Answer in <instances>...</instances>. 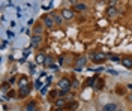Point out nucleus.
Instances as JSON below:
<instances>
[{
    "instance_id": "obj_17",
    "label": "nucleus",
    "mask_w": 132,
    "mask_h": 111,
    "mask_svg": "<svg viewBox=\"0 0 132 111\" xmlns=\"http://www.w3.org/2000/svg\"><path fill=\"white\" fill-rule=\"evenodd\" d=\"M77 107H78V104L77 102H72V104L69 102V108H71V110H77Z\"/></svg>"
},
{
    "instance_id": "obj_4",
    "label": "nucleus",
    "mask_w": 132,
    "mask_h": 111,
    "mask_svg": "<svg viewBox=\"0 0 132 111\" xmlns=\"http://www.w3.org/2000/svg\"><path fill=\"white\" fill-rule=\"evenodd\" d=\"M62 15H63L65 20H71V18H74L75 14L71 11V9H63V11H62Z\"/></svg>"
},
{
    "instance_id": "obj_10",
    "label": "nucleus",
    "mask_w": 132,
    "mask_h": 111,
    "mask_svg": "<svg viewBox=\"0 0 132 111\" xmlns=\"http://www.w3.org/2000/svg\"><path fill=\"white\" fill-rule=\"evenodd\" d=\"M18 86L20 87H26V86H29V80H27V77H21L20 80H18Z\"/></svg>"
},
{
    "instance_id": "obj_22",
    "label": "nucleus",
    "mask_w": 132,
    "mask_h": 111,
    "mask_svg": "<svg viewBox=\"0 0 132 111\" xmlns=\"http://www.w3.org/2000/svg\"><path fill=\"white\" fill-rule=\"evenodd\" d=\"M116 5V0H110V6H114Z\"/></svg>"
},
{
    "instance_id": "obj_13",
    "label": "nucleus",
    "mask_w": 132,
    "mask_h": 111,
    "mask_svg": "<svg viewBox=\"0 0 132 111\" xmlns=\"http://www.w3.org/2000/svg\"><path fill=\"white\" fill-rule=\"evenodd\" d=\"M45 60H47V57H45L44 54H38V56H36V63H39V65L45 63Z\"/></svg>"
},
{
    "instance_id": "obj_23",
    "label": "nucleus",
    "mask_w": 132,
    "mask_h": 111,
    "mask_svg": "<svg viewBox=\"0 0 132 111\" xmlns=\"http://www.w3.org/2000/svg\"><path fill=\"white\" fill-rule=\"evenodd\" d=\"M41 86H42L41 81H38V83H36V87H38V89H41Z\"/></svg>"
},
{
    "instance_id": "obj_19",
    "label": "nucleus",
    "mask_w": 132,
    "mask_h": 111,
    "mask_svg": "<svg viewBox=\"0 0 132 111\" xmlns=\"http://www.w3.org/2000/svg\"><path fill=\"white\" fill-rule=\"evenodd\" d=\"M107 24H108V23H107V21H104V20H101V21H99V27H105Z\"/></svg>"
},
{
    "instance_id": "obj_27",
    "label": "nucleus",
    "mask_w": 132,
    "mask_h": 111,
    "mask_svg": "<svg viewBox=\"0 0 132 111\" xmlns=\"http://www.w3.org/2000/svg\"><path fill=\"white\" fill-rule=\"evenodd\" d=\"M119 111H123V110H119Z\"/></svg>"
},
{
    "instance_id": "obj_9",
    "label": "nucleus",
    "mask_w": 132,
    "mask_h": 111,
    "mask_svg": "<svg viewBox=\"0 0 132 111\" xmlns=\"http://www.w3.org/2000/svg\"><path fill=\"white\" fill-rule=\"evenodd\" d=\"M86 62H87V59H86V57H80V59H78V62H77V71H80V69L86 65Z\"/></svg>"
},
{
    "instance_id": "obj_21",
    "label": "nucleus",
    "mask_w": 132,
    "mask_h": 111,
    "mask_svg": "<svg viewBox=\"0 0 132 111\" xmlns=\"http://www.w3.org/2000/svg\"><path fill=\"white\" fill-rule=\"evenodd\" d=\"M27 111H33V104H29L27 105Z\"/></svg>"
},
{
    "instance_id": "obj_15",
    "label": "nucleus",
    "mask_w": 132,
    "mask_h": 111,
    "mask_svg": "<svg viewBox=\"0 0 132 111\" xmlns=\"http://www.w3.org/2000/svg\"><path fill=\"white\" fill-rule=\"evenodd\" d=\"M86 9H87L86 3H77L75 5V11H86Z\"/></svg>"
},
{
    "instance_id": "obj_16",
    "label": "nucleus",
    "mask_w": 132,
    "mask_h": 111,
    "mask_svg": "<svg viewBox=\"0 0 132 111\" xmlns=\"http://www.w3.org/2000/svg\"><path fill=\"white\" fill-rule=\"evenodd\" d=\"M42 30H44L42 26H36L35 27V35H42Z\"/></svg>"
},
{
    "instance_id": "obj_2",
    "label": "nucleus",
    "mask_w": 132,
    "mask_h": 111,
    "mask_svg": "<svg viewBox=\"0 0 132 111\" xmlns=\"http://www.w3.org/2000/svg\"><path fill=\"white\" fill-rule=\"evenodd\" d=\"M54 24H56V20H54V17H53V14H50V15H45V17H44V26L45 27L51 29V27H54Z\"/></svg>"
},
{
    "instance_id": "obj_6",
    "label": "nucleus",
    "mask_w": 132,
    "mask_h": 111,
    "mask_svg": "<svg viewBox=\"0 0 132 111\" xmlns=\"http://www.w3.org/2000/svg\"><path fill=\"white\" fill-rule=\"evenodd\" d=\"M122 65H123L125 68L131 69L132 68V59L131 57H125V59H122Z\"/></svg>"
},
{
    "instance_id": "obj_1",
    "label": "nucleus",
    "mask_w": 132,
    "mask_h": 111,
    "mask_svg": "<svg viewBox=\"0 0 132 111\" xmlns=\"http://www.w3.org/2000/svg\"><path fill=\"white\" fill-rule=\"evenodd\" d=\"M71 89V81L68 80V78H62L60 81H59V90H62V92H68Z\"/></svg>"
},
{
    "instance_id": "obj_20",
    "label": "nucleus",
    "mask_w": 132,
    "mask_h": 111,
    "mask_svg": "<svg viewBox=\"0 0 132 111\" xmlns=\"http://www.w3.org/2000/svg\"><path fill=\"white\" fill-rule=\"evenodd\" d=\"M14 36H15V35H14V32H11V30H9V32H8V38L11 39V38H14Z\"/></svg>"
},
{
    "instance_id": "obj_14",
    "label": "nucleus",
    "mask_w": 132,
    "mask_h": 111,
    "mask_svg": "<svg viewBox=\"0 0 132 111\" xmlns=\"http://www.w3.org/2000/svg\"><path fill=\"white\" fill-rule=\"evenodd\" d=\"M65 105H66V101L63 99V98H60V99L56 101V107H57V108H63Z\"/></svg>"
},
{
    "instance_id": "obj_8",
    "label": "nucleus",
    "mask_w": 132,
    "mask_h": 111,
    "mask_svg": "<svg viewBox=\"0 0 132 111\" xmlns=\"http://www.w3.org/2000/svg\"><path fill=\"white\" fill-rule=\"evenodd\" d=\"M29 93H30V87H29V86L21 87V90H20V96H21V98H26Z\"/></svg>"
},
{
    "instance_id": "obj_12",
    "label": "nucleus",
    "mask_w": 132,
    "mask_h": 111,
    "mask_svg": "<svg viewBox=\"0 0 132 111\" xmlns=\"http://www.w3.org/2000/svg\"><path fill=\"white\" fill-rule=\"evenodd\" d=\"M41 41H42V35H35V38L32 39V45H35V47H36V45L41 42Z\"/></svg>"
},
{
    "instance_id": "obj_7",
    "label": "nucleus",
    "mask_w": 132,
    "mask_h": 111,
    "mask_svg": "<svg viewBox=\"0 0 132 111\" xmlns=\"http://www.w3.org/2000/svg\"><path fill=\"white\" fill-rule=\"evenodd\" d=\"M102 111H119V108H117V105L116 104H107L105 107H104V110Z\"/></svg>"
},
{
    "instance_id": "obj_26",
    "label": "nucleus",
    "mask_w": 132,
    "mask_h": 111,
    "mask_svg": "<svg viewBox=\"0 0 132 111\" xmlns=\"http://www.w3.org/2000/svg\"><path fill=\"white\" fill-rule=\"evenodd\" d=\"M57 111H65V110H63V108H59V110Z\"/></svg>"
},
{
    "instance_id": "obj_25",
    "label": "nucleus",
    "mask_w": 132,
    "mask_h": 111,
    "mask_svg": "<svg viewBox=\"0 0 132 111\" xmlns=\"http://www.w3.org/2000/svg\"><path fill=\"white\" fill-rule=\"evenodd\" d=\"M128 89H129V90H132V84H128Z\"/></svg>"
},
{
    "instance_id": "obj_18",
    "label": "nucleus",
    "mask_w": 132,
    "mask_h": 111,
    "mask_svg": "<svg viewBox=\"0 0 132 111\" xmlns=\"http://www.w3.org/2000/svg\"><path fill=\"white\" fill-rule=\"evenodd\" d=\"M110 57H111V60H113V62H122V60H120V57H119V56H113V54H111Z\"/></svg>"
},
{
    "instance_id": "obj_24",
    "label": "nucleus",
    "mask_w": 132,
    "mask_h": 111,
    "mask_svg": "<svg viewBox=\"0 0 132 111\" xmlns=\"http://www.w3.org/2000/svg\"><path fill=\"white\" fill-rule=\"evenodd\" d=\"M128 99H129V101H131V102H132V93L129 95V96H128Z\"/></svg>"
},
{
    "instance_id": "obj_5",
    "label": "nucleus",
    "mask_w": 132,
    "mask_h": 111,
    "mask_svg": "<svg viewBox=\"0 0 132 111\" xmlns=\"http://www.w3.org/2000/svg\"><path fill=\"white\" fill-rule=\"evenodd\" d=\"M117 12H119V11H117V8H116V6H108L107 8V15L108 17H116V15H117Z\"/></svg>"
},
{
    "instance_id": "obj_3",
    "label": "nucleus",
    "mask_w": 132,
    "mask_h": 111,
    "mask_svg": "<svg viewBox=\"0 0 132 111\" xmlns=\"http://www.w3.org/2000/svg\"><path fill=\"white\" fill-rule=\"evenodd\" d=\"M107 54H104V53H95L93 56H92V59L95 60V62H104V60H107Z\"/></svg>"
},
{
    "instance_id": "obj_11",
    "label": "nucleus",
    "mask_w": 132,
    "mask_h": 111,
    "mask_svg": "<svg viewBox=\"0 0 132 111\" xmlns=\"http://www.w3.org/2000/svg\"><path fill=\"white\" fill-rule=\"evenodd\" d=\"M53 17H54V20H56V24H62V21L65 20L62 14H53Z\"/></svg>"
}]
</instances>
